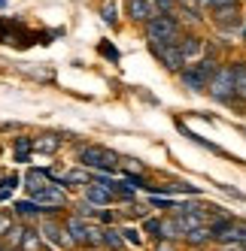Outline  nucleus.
I'll list each match as a JSON object with an SVG mask.
<instances>
[{
  "mask_svg": "<svg viewBox=\"0 0 246 251\" xmlns=\"http://www.w3.org/2000/svg\"><path fill=\"white\" fill-rule=\"evenodd\" d=\"M15 185H19V176H6V178H0V200H6V197L15 191Z\"/></svg>",
  "mask_w": 246,
  "mask_h": 251,
  "instance_id": "obj_25",
  "label": "nucleus"
},
{
  "mask_svg": "<svg viewBox=\"0 0 246 251\" xmlns=\"http://www.w3.org/2000/svg\"><path fill=\"white\" fill-rule=\"evenodd\" d=\"M149 51L161 61L167 70H185V55L180 46H170V43H149Z\"/></svg>",
  "mask_w": 246,
  "mask_h": 251,
  "instance_id": "obj_8",
  "label": "nucleus"
},
{
  "mask_svg": "<svg viewBox=\"0 0 246 251\" xmlns=\"http://www.w3.org/2000/svg\"><path fill=\"white\" fill-rule=\"evenodd\" d=\"M0 9H6V0H0Z\"/></svg>",
  "mask_w": 246,
  "mask_h": 251,
  "instance_id": "obj_36",
  "label": "nucleus"
},
{
  "mask_svg": "<svg viewBox=\"0 0 246 251\" xmlns=\"http://www.w3.org/2000/svg\"><path fill=\"white\" fill-rule=\"evenodd\" d=\"M183 3H188V6H195V3H198V0H183Z\"/></svg>",
  "mask_w": 246,
  "mask_h": 251,
  "instance_id": "obj_35",
  "label": "nucleus"
},
{
  "mask_svg": "<svg viewBox=\"0 0 246 251\" xmlns=\"http://www.w3.org/2000/svg\"><path fill=\"white\" fill-rule=\"evenodd\" d=\"M40 233H43V236H46L52 245H55V248H70V245H76L73 236L67 233V227H58L55 221H49V218L40 224Z\"/></svg>",
  "mask_w": 246,
  "mask_h": 251,
  "instance_id": "obj_9",
  "label": "nucleus"
},
{
  "mask_svg": "<svg viewBox=\"0 0 246 251\" xmlns=\"http://www.w3.org/2000/svg\"><path fill=\"white\" fill-rule=\"evenodd\" d=\"M25 233H28V227H22V224H12V227H9V233H6V242H9L12 248H22Z\"/></svg>",
  "mask_w": 246,
  "mask_h": 251,
  "instance_id": "obj_22",
  "label": "nucleus"
},
{
  "mask_svg": "<svg viewBox=\"0 0 246 251\" xmlns=\"http://www.w3.org/2000/svg\"><path fill=\"white\" fill-rule=\"evenodd\" d=\"M210 230H213V239H219L222 245L225 242L246 245V221L228 218V215H216V218L210 221Z\"/></svg>",
  "mask_w": 246,
  "mask_h": 251,
  "instance_id": "obj_3",
  "label": "nucleus"
},
{
  "mask_svg": "<svg viewBox=\"0 0 246 251\" xmlns=\"http://www.w3.org/2000/svg\"><path fill=\"white\" fill-rule=\"evenodd\" d=\"M0 251H9V248H6V245H3V242H0Z\"/></svg>",
  "mask_w": 246,
  "mask_h": 251,
  "instance_id": "obj_37",
  "label": "nucleus"
},
{
  "mask_svg": "<svg viewBox=\"0 0 246 251\" xmlns=\"http://www.w3.org/2000/svg\"><path fill=\"white\" fill-rule=\"evenodd\" d=\"M180 49H183V55H185V61H188V58H195L198 51L204 49V43H201L198 37H183V40H180Z\"/></svg>",
  "mask_w": 246,
  "mask_h": 251,
  "instance_id": "obj_18",
  "label": "nucleus"
},
{
  "mask_svg": "<svg viewBox=\"0 0 246 251\" xmlns=\"http://www.w3.org/2000/svg\"><path fill=\"white\" fill-rule=\"evenodd\" d=\"M31 149H33V139L31 136H19V139H15V160H28Z\"/></svg>",
  "mask_w": 246,
  "mask_h": 251,
  "instance_id": "obj_23",
  "label": "nucleus"
},
{
  "mask_svg": "<svg viewBox=\"0 0 246 251\" xmlns=\"http://www.w3.org/2000/svg\"><path fill=\"white\" fill-rule=\"evenodd\" d=\"M210 94H213L219 103H234L240 94H237V82H234V70L231 67H222L219 73H216V79L210 82V88H207Z\"/></svg>",
  "mask_w": 246,
  "mask_h": 251,
  "instance_id": "obj_7",
  "label": "nucleus"
},
{
  "mask_svg": "<svg viewBox=\"0 0 246 251\" xmlns=\"http://www.w3.org/2000/svg\"><path fill=\"white\" fill-rule=\"evenodd\" d=\"M128 12H131L134 22H143V25L155 19V6L149 0H128Z\"/></svg>",
  "mask_w": 246,
  "mask_h": 251,
  "instance_id": "obj_13",
  "label": "nucleus"
},
{
  "mask_svg": "<svg viewBox=\"0 0 246 251\" xmlns=\"http://www.w3.org/2000/svg\"><path fill=\"white\" fill-rule=\"evenodd\" d=\"M155 251H177V248H173V242H167V239H161V242H158V245H155Z\"/></svg>",
  "mask_w": 246,
  "mask_h": 251,
  "instance_id": "obj_34",
  "label": "nucleus"
},
{
  "mask_svg": "<svg viewBox=\"0 0 246 251\" xmlns=\"http://www.w3.org/2000/svg\"><path fill=\"white\" fill-rule=\"evenodd\" d=\"M201 6H213V9H225V6H237V0H198Z\"/></svg>",
  "mask_w": 246,
  "mask_h": 251,
  "instance_id": "obj_29",
  "label": "nucleus"
},
{
  "mask_svg": "<svg viewBox=\"0 0 246 251\" xmlns=\"http://www.w3.org/2000/svg\"><path fill=\"white\" fill-rule=\"evenodd\" d=\"M40 248H43V236L37 230H28L22 239V251H40Z\"/></svg>",
  "mask_w": 246,
  "mask_h": 251,
  "instance_id": "obj_21",
  "label": "nucleus"
},
{
  "mask_svg": "<svg viewBox=\"0 0 246 251\" xmlns=\"http://www.w3.org/2000/svg\"><path fill=\"white\" fill-rule=\"evenodd\" d=\"M19 215H25V218H33V215H49V209H43V206H37L33 200H22V203H15L12 206Z\"/></svg>",
  "mask_w": 246,
  "mask_h": 251,
  "instance_id": "obj_16",
  "label": "nucleus"
},
{
  "mask_svg": "<svg viewBox=\"0 0 246 251\" xmlns=\"http://www.w3.org/2000/svg\"><path fill=\"white\" fill-rule=\"evenodd\" d=\"M25 188L31 191V197H37V194L49 191V188H52V182H49V170H28V173H25Z\"/></svg>",
  "mask_w": 246,
  "mask_h": 251,
  "instance_id": "obj_10",
  "label": "nucleus"
},
{
  "mask_svg": "<svg viewBox=\"0 0 246 251\" xmlns=\"http://www.w3.org/2000/svg\"><path fill=\"white\" fill-rule=\"evenodd\" d=\"M33 203H37V206H43V209H49V212H55V209H61V206L67 203V197H64V191H61V188H55V185H52L49 191H43V194H37V197H33Z\"/></svg>",
  "mask_w": 246,
  "mask_h": 251,
  "instance_id": "obj_11",
  "label": "nucleus"
},
{
  "mask_svg": "<svg viewBox=\"0 0 246 251\" xmlns=\"http://www.w3.org/2000/svg\"><path fill=\"white\" fill-rule=\"evenodd\" d=\"M122 236H125V242L134 245V248L143 245V236H140V230H137V227H122Z\"/></svg>",
  "mask_w": 246,
  "mask_h": 251,
  "instance_id": "obj_26",
  "label": "nucleus"
},
{
  "mask_svg": "<svg viewBox=\"0 0 246 251\" xmlns=\"http://www.w3.org/2000/svg\"><path fill=\"white\" fill-rule=\"evenodd\" d=\"M33 149L43 151V154H55V151L61 149V136H58V133H43V136L33 139Z\"/></svg>",
  "mask_w": 246,
  "mask_h": 251,
  "instance_id": "obj_15",
  "label": "nucleus"
},
{
  "mask_svg": "<svg viewBox=\"0 0 246 251\" xmlns=\"http://www.w3.org/2000/svg\"><path fill=\"white\" fill-rule=\"evenodd\" d=\"M9 227H12V221L6 218V215H0V236H6V233H9Z\"/></svg>",
  "mask_w": 246,
  "mask_h": 251,
  "instance_id": "obj_32",
  "label": "nucleus"
},
{
  "mask_svg": "<svg viewBox=\"0 0 246 251\" xmlns=\"http://www.w3.org/2000/svg\"><path fill=\"white\" fill-rule=\"evenodd\" d=\"M79 160H82V167H89V170H97V173H116L122 167V160L107 151V149H97V146H85L79 151Z\"/></svg>",
  "mask_w": 246,
  "mask_h": 251,
  "instance_id": "obj_5",
  "label": "nucleus"
},
{
  "mask_svg": "<svg viewBox=\"0 0 246 251\" xmlns=\"http://www.w3.org/2000/svg\"><path fill=\"white\" fill-rule=\"evenodd\" d=\"M149 3H152V6H155V3H158V0H149Z\"/></svg>",
  "mask_w": 246,
  "mask_h": 251,
  "instance_id": "obj_38",
  "label": "nucleus"
},
{
  "mask_svg": "<svg viewBox=\"0 0 246 251\" xmlns=\"http://www.w3.org/2000/svg\"><path fill=\"white\" fill-rule=\"evenodd\" d=\"M64 227H67L70 236H73L76 245H103V230L94 227V224H89L85 218H79V215H73Z\"/></svg>",
  "mask_w": 246,
  "mask_h": 251,
  "instance_id": "obj_6",
  "label": "nucleus"
},
{
  "mask_svg": "<svg viewBox=\"0 0 246 251\" xmlns=\"http://www.w3.org/2000/svg\"><path fill=\"white\" fill-rule=\"evenodd\" d=\"M210 239H213V230H210V227H198V230H191L188 236H185L188 245H204V242H210Z\"/></svg>",
  "mask_w": 246,
  "mask_h": 251,
  "instance_id": "obj_20",
  "label": "nucleus"
},
{
  "mask_svg": "<svg viewBox=\"0 0 246 251\" xmlns=\"http://www.w3.org/2000/svg\"><path fill=\"white\" fill-rule=\"evenodd\" d=\"M146 40L149 43L180 46V22L173 19V15H161V12H158L152 22H146Z\"/></svg>",
  "mask_w": 246,
  "mask_h": 251,
  "instance_id": "obj_2",
  "label": "nucleus"
},
{
  "mask_svg": "<svg viewBox=\"0 0 246 251\" xmlns=\"http://www.w3.org/2000/svg\"><path fill=\"white\" fill-rule=\"evenodd\" d=\"M103 22H107V25H116V6H113V3L103 6Z\"/></svg>",
  "mask_w": 246,
  "mask_h": 251,
  "instance_id": "obj_31",
  "label": "nucleus"
},
{
  "mask_svg": "<svg viewBox=\"0 0 246 251\" xmlns=\"http://www.w3.org/2000/svg\"><path fill=\"white\" fill-rule=\"evenodd\" d=\"M97 51H100L103 58H110V61H119V58H122V55H119V49H116V46H110V43H100V46H97Z\"/></svg>",
  "mask_w": 246,
  "mask_h": 251,
  "instance_id": "obj_28",
  "label": "nucleus"
},
{
  "mask_svg": "<svg viewBox=\"0 0 246 251\" xmlns=\"http://www.w3.org/2000/svg\"><path fill=\"white\" fill-rule=\"evenodd\" d=\"M0 43L28 49V46H33V43H37V33H33V30H28V27L22 25V19H12V15H3V19H0Z\"/></svg>",
  "mask_w": 246,
  "mask_h": 251,
  "instance_id": "obj_4",
  "label": "nucleus"
},
{
  "mask_svg": "<svg viewBox=\"0 0 246 251\" xmlns=\"http://www.w3.org/2000/svg\"><path fill=\"white\" fill-rule=\"evenodd\" d=\"M219 70H222V67H219L213 58H204V61H198V64H188V67L183 70V85L188 88V91H204V88H210V82L216 79Z\"/></svg>",
  "mask_w": 246,
  "mask_h": 251,
  "instance_id": "obj_1",
  "label": "nucleus"
},
{
  "mask_svg": "<svg viewBox=\"0 0 246 251\" xmlns=\"http://www.w3.org/2000/svg\"><path fill=\"white\" fill-rule=\"evenodd\" d=\"M113 191L107 188V185H100V182H94V185H89V191H85V200L89 203H94V206H107L110 200H113Z\"/></svg>",
  "mask_w": 246,
  "mask_h": 251,
  "instance_id": "obj_14",
  "label": "nucleus"
},
{
  "mask_svg": "<svg viewBox=\"0 0 246 251\" xmlns=\"http://www.w3.org/2000/svg\"><path fill=\"white\" fill-rule=\"evenodd\" d=\"M234 70V82H237V94L246 97V64H231Z\"/></svg>",
  "mask_w": 246,
  "mask_h": 251,
  "instance_id": "obj_24",
  "label": "nucleus"
},
{
  "mask_svg": "<svg viewBox=\"0 0 246 251\" xmlns=\"http://www.w3.org/2000/svg\"><path fill=\"white\" fill-rule=\"evenodd\" d=\"M143 227H146L149 236H155V242H161V221H158V218H146Z\"/></svg>",
  "mask_w": 246,
  "mask_h": 251,
  "instance_id": "obj_27",
  "label": "nucleus"
},
{
  "mask_svg": "<svg viewBox=\"0 0 246 251\" xmlns=\"http://www.w3.org/2000/svg\"><path fill=\"white\" fill-rule=\"evenodd\" d=\"M219 251H246V245H237V242H225Z\"/></svg>",
  "mask_w": 246,
  "mask_h": 251,
  "instance_id": "obj_33",
  "label": "nucleus"
},
{
  "mask_svg": "<svg viewBox=\"0 0 246 251\" xmlns=\"http://www.w3.org/2000/svg\"><path fill=\"white\" fill-rule=\"evenodd\" d=\"M61 185H92V176L85 173V170H70V173L61 178Z\"/></svg>",
  "mask_w": 246,
  "mask_h": 251,
  "instance_id": "obj_19",
  "label": "nucleus"
},
{
  "mask_svg": "<svg viewBox=\"0 0 246 251\" xmlns=\"http://www.w3.org/2000/svg\"><path fill=\"white\" fill-rule=\"evenodd\" d=\"M76 215H79V218H85V221H89L92 215H94V203H89V200H82V203L76 206Z\"/></svg>",
  "mask_w": 246,
  "mask_h": 251,
  "instance_id": "obj_30",
  "label": "nucleus"
},
{
  "mask_svg": "<svg viewBox=\"0 0 246 251\" xmlns=\"http://www.w3.org/2000/svg\"><path fill=\"white\" fill-rule=\"evenodd\" d=\"M103 245H107V248H113V251L125 248V236H122V230H116V227H107V230H103Z\"/></svg>",
  "mask_w": 246,
  "mask_h": 251,
  "instance_id": "obj_17",
  "label": "nucleus"
},
{
  "mask_svg": "<svg viewBox=\"0 0 246 251\" xmlns=\"http://www.w3.org/2000/svg\"><path fill=\"white\" fill-rule=\"evenodd\" d=\"M216 25L219 27H225V30H237L240 25H243V15H240V9L237 6H225V9H216Z\"/></svg>",
  "mask_w": 246,
  "mask_h": 251,
  "instance_id": "obj_12",
  "label": "nucleus"
}]
</instances>
